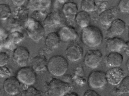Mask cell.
Listing matches in <instances>:
<instances>
[{
    "instance_id": "obj_1",
    "label": "cell",
    "mask_w": 129,
    "mask_h": 96,
    "mask_svg": "<svg viewBox=\"0 0 129 96\" xmlns=\"http://www.w3.org/2000/svg\"><path fill=\"white\" fill-rule=\"evenodd\" d=\"M82 42L90 47H95L100 45L103 39V35L100 29L97 26L89 25L82 29L81 34Z\"/></svg>"
},
{
    "instance_id": "obj_2",
    "label": "cell",
    "mask_w": 129,
    "mask_h": 96,
    "mask_svg": "<svg viewBox=\"0 0 129 96\" xmlns=\"http://www.w3.org/2000/svg\"><path fill=\"white\" fill-rule=\"evenodd\" d=\"M68 66V61L64 57L61 55H56L49 59L47 68L51 74L55 76L59 77L65 73Z\"/></svg>"
},
{
    "instance_id": "obj_3",
    "label": "cell",
    "mask_w": 129,
    "mask_h": 96,
    "mask_svg": "<svg viewBox=\"0 0 129 96\" xmlns=\"http://www.w3.org/2000/svg\"><path fill=\"white\" fill-rule=\"evenodd\" d=\"M72 87L69 83L54 78L48 83L45 91L46 96H63L71 92Z\"/></svg>"
},
{
    "instance_id": "obj_4",
    "label": "cell",
    "mask_w": 129,
    "mask_h": 96,
    "mask_svg": "<svg viewBox=\"0 0 129 96\" xmlns=\"http://www.w3.org/2000/svg\"><path fill=\"white\" fill-rule=\"evenodd\" d=\"M26 26L28 35L34 41L38 42L44 37L45 29L39 20L32 17L28 19Z\"/></svg>"
},
{
    "instance_id": "obj_5",
    "label": "cell",
    "mask_w": 129,
    "mask_h": 96,
    "mask_svg": "<svg viewBox=\"0 0 129 96\" xmlns=\"http://www.w3.org/2000/svg\"><path fill=\"white\" fill-rule=\"evenodd\" d=\"M28 9L23 6L17 7L14 10L11 23L16 28L25 26L28 20Z\"/></svg>"
},
{
    "instance_id": "obj_6",
    "label": "cell",
    "mask_w": 129,
    "mask_h": 96,
    "mask_svg": "<svg viewBox=\"0 0 129 96\" xmlns=\"http://www.w3.org/2000/svg\"><path fill=\"white\" fill-rule=\"evenodd\" d=\"M35 71L30 67H22L17 72L16 77L20 82L26 85H31L36 80V75Z\"/></svg>"
},
{
    "instance_id": "obj_7",
    "label": "cell",
    "mask_w": 129,
    "mask_h": 96,
    "mask_svg": "<svg viewBox=\"0 0 129 96\" xmlns=\"http://www.w3.org/2000/svg\"><path fill=\"white\" fill-rule=\"evenodd\" d=\"M103 55L101 51L98 49L88 51L84 59L85 65L92 69L96 68L99 66L103 59Z\"/></svg>"
},
{
    "instance_id": "obj_8",
    "label": "cell",
    "mask_w": 129,
    "mask_h": 96,
    "mask_svg": "<svg viewBox=\"0 0 129 96\" xmlns=\"http://www.w3.org/2000/svg\"><path fill=\"white\" fill-rule=\"evenodd\" d=\"M65 55L67 59L72 62L80 60L83 53V47L80 44L76 42L70 43L66 49Z\"/></svg>"
},
{
    "instance_id": "obj_9",
    "label": "cell",
    "mask_w": 129,
    "mask_h": 96,
    "mask_svg": "<svg viewBox=\"0 0 129 96\" xmlns=\"http://www.w3.org/2000/svg\"><path fill=\"white\" fill-rule=\"evenodd\" d=\"M87 82L89 86L93 88L103 87L107 82L106 73L99 70L92 72L88 75Z\"/></svg>"
},
{
    "instance_id": "obj_10",
    "label": "cell",
    "mask_w": 129,
    "mask_h": 96,
    "mask_svg": "<svg viewBox=\"0 0 129 96\" xmlns=\"http://www.w3.org/2000/svg\"><path fill=\"white\" fill-rule=\"evenodd\" d=\"M61 41L70 43L76 42L79 35L75 28L71 25H66L57 32Z\"/></svg>"
},
{
    "instance_id": "obj_11",
    "label": "cell",
    "mask_w": 129,
    "mask_h": 96,
    "mask_svg": "<svg viewBox=\"0 0 129 96\" xmlns=\"http://www.w3.org/2000/svg\"><path fill=\"white\" fill-rule=\"evenodd\" d=\"M13 60L19 66L23 67L27 65L30 56L28 49L23 46H19L15 48L13 53Z\"/></svg>"
},
{
    "instance_id": "obj_12",
    "label": "cell",
    "mask_w": 129,
    "mask_h": 96,
    "mask_svg": "<svg viewBox=\"0 0 129 96\" xmlns=\"http://www.w3.org/2000/svg\"><path fill=\"white\" fill-rule=\"evenodd\" d=\"M66 20L62 13L56 11H52L46 16L43 22L45 26L54 27L65 24Z\"/></svg>"
},
{
    "instance_id": "obj_13",
    "label": "cell",
    "mask_w": 129,
    "mask_h": 96,
    "mask_svg": "<svg viewBox=\"0 0 129 96\" xmlns=\"http://www.w3.org/2000/svg\"><path fill=\"white\" fill-rule=\"evenodd\" d=\"M78 10L77 5L74 2L67 1L63 4L61 8L62 13L70 25L75 22Z\"/></svg>"
},
{
    "instance_id": "obj_14",
    "label": "cell",
    "mask_w": 129,
    "mask_h": 96,
    "mask_svg": "<svg viewBox=\"0 0 129 96\" xmlns=\"http://www.w3.org/2000/svg\"><path fill=\"white\" fill-rule=\"evenodd\" d=\"M123 70L119 67L111 68L106 73L107 82L116 86L119 84L125 77Z\"/></svg>"
},
{
    "instance_id": "obj_15",
    "label": "cell",
    "mask_w": 129,
    "mask_h": 96,
    "mask_svg": "<svg viewBox=\"0 0 129 96\" xmlns=\"http://www.w3.org/2000/svg\"><path fill=\"white\" fill-rule=\"evenodd\" d=\"M126 25L122 20L115 19L108 28L106 32L107 37H111L122 35L124 32Z\"/></svg>"
},
{
    "instance_id": "obj_16",
    "label": "cell",
    "mask_w": 129,
    "mask_h": 96,
    "mask_svg": "<svg viewBox=\"0 0 129 96\" xmlns=\"http://www.w3.org/2000/svg\"><path fill=\"white\" fill-rule=\"evenodd\" d=\"M117 10L116 7H112L99 14L98 21L104 28H108L115 19Z\"/></svg>"
},
{
    "instance_id": "obj_17",
    "label": "cell",
    "mask_w": 129,
    "mask_h": 96,
    "mask_svg": "<svg viewBox=\"0 0 129 96\" xmlns=\"http://www.w3.org/2000/svg\"><path fill=\"white\" fill-rule=\"evenodd\" d=\"M3 88L8 94L11 95H15L20 91V82L16 77L10 76L4 81Z\"/></svg>"
},
{
    "instance_id": "obj_18",
    "label": "cell",
    "mask_w": 129,
    "mask_h": 96,
    "mask_svg": "<svg viewBox=\"0 0 129 96\" xmlns=\"http://www.w3.org/2000/svg\"><path fill=\"white\" fill-rule=\"evenodd\" d=\"M24 38L23 34L21 32L16 31H12L8 35L1 47L9 49H13L20 43Z\"/></svg>"
},
{
    "instance_id": "obj_19",
    "label": "cell",
    "mask_w": 129,
    "mask_h": 96,
    "mask_svg": "<svg viewBox=\"0 0 129 96\" xmlns=\"http://www.w3.org/2000/svg\"><path fill=\"white\" fill-rule=\"evenodd\" d=\"M61 42L57 32H51L48 33L46 36L44 47L49 54L58 47Z\"/></svg>"
},
{
    "instance_id": "obj_20",
    "label": "cell",
    "mask_w": 129,
    "mask_h": 96,
    "mask_svg": "<svg viewBox=\"0 0 129 96\" xmlns=\"http://www.w3.org/2000/svg\"><path fill=\"white\" fill-rule=\"evenodd\" d=\"M104 60L105 65L107 67H119L123 63V57L119 52H111L104 57Z\"/></svg>"
},
{
    "instance_id": "obj_21",
    "label": "cell",
    "mask_w": 129,
    "mask_h": 96,
    "mask_svg": "<svg viewBox=\"0 0 129 96\" xmlns=\"http://www.w3.org/2000/svg\"><path fill=\"white\" fill-rule=\"evenodd\" d=\"M106 47L111 52H119L122 49L125 42L122 38L115 36L106 37L105 39Z\"/></svg>"
},
{
    "instance_id": "obj_22",
    "label": "cell",
    "mask_w": 129,
    "mask_h": 96,
    "mask_svg": "<svg viewBox=\"0 0 129 96\" xmlns=\"http://www.w3.org/2000/svg\"><path fill=\"white\" fill-rule=\"evenodd\" d=\"M111 92L115 96H119L123 94H129V75L125 76L120 83L114 87Z\"/></svg>"
},
{
    "instance_id": "obj_23",
    "label": "cell",
    "mask_w": 129,
    "mask_h": 96,
    "mask_svg": "<svg viewBox=\"0 0 129 96\" xmlns=\"http://www.w3.org/2000/svg\"><path fill=\"white\" fill-rule=\"evenodd\" d=\"M91 20L89 13L82 11L78 12L75 16V22L79 27L83 29L90 25Z\"/></svg>"
},
{
    "instance_id": "obj_24",
    "label": "cell",
    "mask_w": 129,
    "mask_h": 96,
    "mask_svg": "<svg viewBox=\"0 0 129 96\" xmlns=\"http://www.w3.org/2000/svg\"><path fill=\"white\" fill-rule=\"evenodd\" d=\"M47 62L45 55H39L33 58L32 68L35 71H41L47 67Z\"/></svg>"
},
{
    "instance_id": "obj_25",
    "label": "cell",
    "mask_w": 129,
    "mask_h": 96,
    "mask_svg": "<svg viewBox=\"0 0 129 96\" xmlns=\"http://www.w3.org/2000/svg\"><path fill=\"white\" fill-rule=\"evenodd\" d=\"M29 9L36 11H43L49 7L51 0H28Z\"/></svg>"
},
{
    "instance_id": "obj_26",
    "label": "cell",
    "mask_w": 129,
    "mask_h": 96,
    "mask_svg": "<svg viewBox=\"0 0 129 96\" xmlns=\"http://www.w3.org/2000/svg\"><path fill=\"white\" fill-rule=\"evenodd\" d=\"M81 7L82 11L88 13L95 11L96 10L95 0H82Z\"/></svg>"
},
{
    "instance_id": "obj_27",
    "label": "cell",
    "mask_w": 129,
    "mask_h": 96,
    "mask_svg": "<svg viewBox=\"0 0 129 96\" xmlns=\"http://www.w3.org/2000/svg\"><path fill=\"white\" fill-rule=\"evenodd\" d=\"M12 14L10 8L8 5L2 4H0V18L2 20L8 19Z\"/></svg>"
},
{
    "instance_id": "obj_28",
    "label": "cell",
    "mask_w": 129,
    "mask_h": 96,
    "mask_svg": "<svg viewBox=\"0 0 129 96\" xmlns=\"http://www.w3.org/2000/svg\"><path fill=\"white\" fill-rule=\"evenodd\" d=\"M22 96H42V93L41 91L31 86L23 91Z\"/></svg>"
},
{
    "instance_id": "obj_29",
    "label": "cell",
    "mask_w": 129,
    "mask_h": 96,
    "mask_svg": "<svg viewBox=\"0 0 129 96\" xmlns=\"http://www.w3.org/2000/svg\"><path fill=\"white\" fill-rule=\"evenodd\" d=\"M117 9L121 12H129V0H121L118 2Z\"/></svg>"
},
{
    "instance_id": "obj_30",
    "label": "cell",
    "mask_w": 129,
    "mask_h": 96,
    "mask_svg": "<svg viewBox=\"0 0 129 96\" xmlns=\"http://www.w3.org/2000/svg\"><path fill=\"white\" fill-rule=\"evenodd\" d=\"M96 6V12L99 14L106 9L108 2L105 1L95 0Z\"/></svg>"
},
{
    "instance_id": "obj_31",
    "label": "cell",
    "mask_w": 129,
    "mask_h": 96,
    "mask_svg": "<svg viewBox=\"0 0 129 96\" xmlns=\"http://www.w3.org/2000/svg\"><path fill=\"white\" fill-rule=\"evenodd\" d=\"M10 57L7 53L1 52L0 54V66L2 67L6 66L9 62Z\"/></svg>"
},
{
    "instance_id": "obj_32",
    "label": "cell",
    "mask_w": 129,
    "mask_h": 96,
    "mask_svg": "<svg viewBox=\"0 0 129 96\" xmlns=\"http://www.w3.org/2000/svg\"><path fill=\"white\" fill-rule=\"evenodd\" d=\"M11 73V70L9 68L5 66L0 67V77L2 78L8 77Z\"/></svg>"
},
{
    "instance_id": "obj_33",
    "label": "cell",
    "mask_w": 129,
    "mask_h": 96,
    "mask_svg": "<svg viewBox=\"0 0 129 96\" xmlns=\"http://www.w3.org/2000/svg\"><path fill=\"white\" fill-rule=\"evenodd\" d=\"M83 96H101L97 92L94 90L89 89L86 90Z\"/></svg>"
},
{
    "instance_id": "obj_34",
    "label": "cell",
    "mask_w": 129,
    "mask_h": 96,
    "mask_svg": "<svg viewBox=\"0 0 129 96\" xmlns=\"http://www.w3.org/2000/svg\"><path fill=\"white\" fill-rule=\"evenodd\" d=\"M122 49L125 54L129 55V40L125 42Z\"/></svg>"
},
{
    "instance_id": "obj_35",
    "label": "cell",
    "mask_w": 129,
    "mask_h": 96,
    "mask_svg": "<svg viewBox=\"0 0 129 96\" xmlns=\"http://www.w3.org/2000/svg\"><path fill=\"white\" fill-rule=\"evenodd\" d=\"M25 0H12L13 4L17 7L22 6L25 2Z\"/></svg>"
},
{
    "instance_id": "obj_36",
    "label": "cell",
    "mask_w": 129,
    "mask_h": 96,
    "mask_svg": "<svg viewBox=\"0 0 129 96\" xmlns=\"http://www.w3.org/2000/svg\"><path fill=\"white\" fill-rule=\"evenodd\" d=\"M90 16L91 19H92L94 21H96L99 20V14L96 11L91 13Z\"/></svg>"
},
{
    "instance_id": "obj_37",
    "label": "cell",
    "mask_w": 129,
    "mask_h": 96,
    "mask_svg": "<svg viewBox=\"0 0 129 96\" xmlns=\"http://www.w3.org/2000/svg\"><path fill=\"white\" fill-rule=\"evenodd\" d=\"M63 96H79L78 94L76 92H69Z\"/></svg>"
},
{
    "instance_id": "obj_38",
    "label": "cell",
    "mask_w": 129,
    "mask_h": 96,
    "mask_svg": "<svg viewBox=\"0 0 129 96\" xmlns=\"http://www.w3.org/2000/svg\"><path fill=\"white\" fill-rule=\"evenodd\" d=\"M126 66L127 70L129 72V58L127 59L126 61Z\"/></svg>"
},
{
    "instance_id": "obj_39",
    "label": "cell",
    "mask_w": 129,
    "mask_h": 96,
    "mask_svg": "<svg viewBox=\"0 0 129 96\" xmlns=\"http://www.w3.org/2000/svg\"><path fill=\"white\" fill-rule=\"evenodd\" d=\"M128 37L129 38V24L128 26Z\"/></svg>"
}]
</instances>
